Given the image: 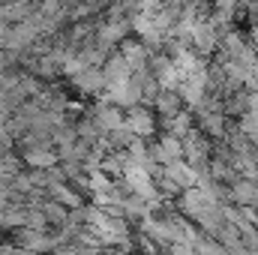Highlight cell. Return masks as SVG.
<instances>
[{"mask_svg": "<svg viewBox=\"0 0 258 255\" xmlns=\"http://www.w3.org/2000/svg\"><path fill=\"white\" fill-rule=\"evenodd\" d=\"M129 129H132L135 135H147V132L153 129V120L147 117V111H141V108H135V111L129 114Z\"/></svg>", "mask_w": 258, "mask_h": 255, "instance_id": "7a4b0ae2", "label": "cell"}, {"mask_svg": "<svg viewBox=\"0 0 258 255\" xmlns=\"http://www.w3.org/2000/svg\"><path fill=\"white\" fill-rule=\"evenodd\" d=\"M102 123H108V126H117V123H120V117H117V111H114V108H108V111H102Z\"/></svg>", "mask_w": 258, "mask_h": 255, "instance_id": "277c9868", "label": "cell"}, {"mask_svg": "<svg viewBox=\"0 0 258 255\" xmlns=\"http://www.w3.org/2000/svg\"><path fill=\"white\" fill-rule=\"evenodd\" d=\"M177 156H180V141H177V135L162 138V144L156 147V159H162V162H174Z\"/></svg>", "mask_w": 258, "mask_h": 255, "instance_id": "6da1fadb", "label": "cell"}, {"mask_svg": "<svg viewBox=\"0 0 258 255\" xmlns=\"http://www.w3.org/2000/svg\"><path fill=\"white\" fill-rule=\"evenodd\" d=\"M252 195H255V189H252L249 183H240V186H237V198H240V201H249Z\"/></svg>", "mask_w": 258, "mask_h": 255, "instance_id": "5b68a950", "label": "cell"}, {"mask_svg": "<svg viewBox=\"0 0 258 255\" xmlns=\"http://www.w3.org/2000/svg\"><path fill=\"white\" fill-rule=\"evenodd\" d=\"M195 45H198V48H204V51L213 45V30H210L207 24H204V27H195Z\"/></svg>", "mask_w": 258, "mask_h": 255, "instance_id": "3957f363", "label": "cell"}]
</instances>
